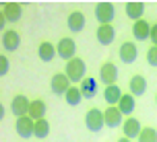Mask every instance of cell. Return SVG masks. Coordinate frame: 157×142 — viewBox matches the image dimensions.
Instances as JSON below:
<instances>
[{
  "label": "cell",
  "mask_w": 157,
  "mask_h": 142,
  "mask_svg": "<svg viewBox=\"0 0 157 142\" xmlns=\"http://www.w3.org/2000/svg\"><path fill=\"white\" fill-rule=\"evenodd\" d=\"M87 64L83 58H72V60H68L66 62V76L71 78V82H83V80L87 78Z\"/></svg>",
  "instance_id": "6da1fadb"
},
{
  "label": "cell",
  "mask_w": 157,
  "mask_h": 142,
  "mask_svg": "<svg viewBox=\"0 0 157 142\" xmlns=\"http://www.w3.org/2000/svg\"><path fill=\"white\" fill-rule=\"evenodd\" d=\"M85 126L91 130V132H101L105 128V118H103V111L97 109V107H91L85 115Z\"/></svg>",
  "instance_id": "7a4b0ae2"
},
{
  "label": "cell",
  "mask_w": 157,
  "mask_h": 142,
  "mask_svg": "<svg viewBox=\"0 0 157 142\" xmlns=\"http://www.w3.org/2000/svg\"><path fill=\"white\" fill-rule=\"evenodd\" d=\"M114 16H116V8H114L112 2H97V6H95V19H97V23L112 25Z\"/></svg>",
  "instance_id": "3957f363"
},
{
  "label": "cell",
  "mask_w": 157,
  "mask_h": 142,
  "mask_svg": "<svg viewBox=\"0 0 157 142\" xmlns=\"http://www.w3.org/2000/svg\"><path fill=\"white\" fill-rule=\"evenodd\" d=\"M71 78L66 76V72H56L54 76H52V80H50V89H52V93L54 95H66L68 93V89H71Z\"/></svg>",
  "instance_id": "277c9868"
},
{
  "label": "cell",
  "mask_w": 157,
  "mask_h": 142,
  "mask_svg": "<svg viewBox=\"0 0 157 142\" xmlns=\"http://www.w3.org/2000/svg\"><path fill=\"white\" fill-rule=\"evenodd\" d=\"M99 80H101L105 87H112L116 85L118 80V66L114 62H103L101 68H99Z\"/></svg>",
  "instance_id": "5b68a950"
},
{
  "label": "cell",
  "mask_w": 157,
  "mask_h": 142,
  "mask_svg": "<svg viewBox=\"0 0 157 142\" xmlns=\"http://www.w3.org/2000/svg\"><path fill=\"white\" fill-rule=\"evenodd\" d=\"M29 107H31V101H29L25 95H15L13 101H10V111L15 113L17 118L29 115Z\"/></svg>",
  "instance_id": "8992f818"
},
{
  "label": "cell",
  "mask_w": 157,
  "mask_h": 142,
  "mask_svg": "<svg viewBox=\"0 0 157 142\" xmlns=\"http://www.w3.org/2000/svg\"><path fill=\"white\" fill-rule=\"evenodd\" d=\"M103 118L108 128H118L124 124V113L118 109V105H108V109H103Z\"/></svg>",
  "instance_id": "52a82bcc"
},
{
  "label": "cell",
  "mask_w": 157,
  "mask_h": 142,
  "mask_svg": "<svg viewBox=\"0 0 157 142\" xmlns=\"http://www.w3.org/2000/svg\"><path fill=\"white\" fill-rule=\"evenodd\" d=\"M56 49H58V56L62 58V60H72V58H77V43H75V39H71V37H62V39L58 41V46H56Z\"/></svg>",
  "instance_id": "ba28073f"
},
{
  "label": "cell",
  "mask_w": 157,
  "mask_h": 142,
  "mask_svg": "<svg viewBox=\"0 0 157 142\" xmlns=\"http://www.w3.org/2000/svg\"><path fill=\"white\" fill-rule=\"evenodd\" d=\"M15 130H17V134L21 136V138H31L33 132H35V122H33L29 115H25V118H17L15 122Z\"/></svg>",
  "instance_id": "9c48e42d"
},
{
  "label": "cell",
  "mask_w": 157,
  "mask_h": 142,
  "mask_svg": "<svg viewBox=\"0 0 157 142\" xmlns=\"http://www.w3.org/2000/svg\"><path fill=\"white\" fill-rule=\"evenodd\" d=\"M122 132H124V138H128V140H134V138H139L143 132V126L141 122L136 118H126L124 124H122Z\"/></svg>",
  "instance_id": "30bf717a"
},
{
  "label": "cell",
  "mask_w": 157,
  "mask_h": 142,
  "mask_svg": "<svg viewBox=\"0 0 157 142\" xmlns=\"http://www.w3.org/2000/svg\"><path fill=\"white\" fill-rule=\"evenodd\" d=\"M0 8H2V13H4L8 23H17V21L23 16V6H21L19 2H2Z\"/></svg>",
  "instance_id": "8fae6325"
},
{
  "label": "cell",
  "mask_w": 157,
  "mask_h": 142,
  "mask_svg": "<svg viewBox=\"0 0 157 142\" xmlns=\"http://www.w3.org/2000/svg\"><path fill=\"white\" fill-rule=\"evenodd\" d=\"M118 56H120V60L124 64H132L136 58H139V49H136V43H132V41H124L122 46H120V52H118Z\"/></svg>",
  "instance_id": "7c38bea8"
},
{
  "label": "cell",
  "mask_w": 157,
  "mask_h": 142,
  "mask_svg": "<svg viewBox=\"0 0 157 142\" xmlns=\"http://www.w3.org/2000/svg\"><path fill=\"white\" fill-rule=\"evenodd\" d=\"M21 46V35L15 31V29H6L2 33V47L6 52H17Z\"/></svg>",
  "instance_id": "4fadbf2b"
},
{
  "label": "cell",
  "mask_w": 157,
  "mask_h": 142,
  "mask_svg": "<svg viewBox=\"0 0 157 142\" xmlns=\"http://www.w3.org/2000/svg\"><path fill=\"white\" fill-rule=\"evenodd\" d=\"M95 37H97V41H99L101 46H110L112 41H114V37H116L114 25H99L97 31H95Z\"/></svg>",
  "instance_id": "5bb4252c"
},
{
  "label": "cell",
  "mask_w": 157,
  "mask_h": 142,
  "mask_svg": "<svg viewBox=\"0 0 157 142\" xmlns=\"http://www.w3.org/2000/svg\"><path fill=\"white\" fill-rule=\"evenodd\" d=\"M151 27L153 25L147 23L145 19H141V21H136V23L132 25V35L136 41H147L151 37Z\"/></svg>",
  "instance_id": "9a60e30c"
},
{
  "label": "cell",
  "mask_w": 157,
  "mask_h": 142,
  "mask_svg": "<svg viewBox=\"0 0 157 142\" xmlns=\"http://www.w3.org/2000/svg\"><path fill=\"white\" fill-rule=\"evenodd\" d=\"M66 25H68V29L72 33H81L85 29V15L81 10H72L68 15V19H66Z\"/></svg>",
  "instance_id": "2e32d148"
},
{
  "label": "cell",
  "mask_w": 157,
  "mask_h": 142,
  "mask_svg": "<svg viewBox=\"0 0 157 142\" xmlns=\"http://www.w3.org/2000/svg\"><path fill=\"white\" fill-rule=\"evenodd\" d=\"M128 87H130V95L132 97H141V95L147 93V78L141 76V74H134L130 82H128Z\"/></svg>",
  "instance_id": "e0dca14e"
},
{
  "label": "cell",
  "mask_w": 157,
  "mask_h": 142,
  "mask_svg": "<svg viewBox=\"0 0 157 142\" xmlns=\"http://www.w3.org/2000/svg\"><path fill=\"white\" fill-rule=\"evenodd\" d=\"M37 56L41 62H52L54 60V56H58V49H56L54 43H50V41H41L37 47Z\"/></svg>",
  "instance_id": "ac0fdd59"
},
{
  "label": "cell",
  "mask_w": 157,
  "mask_h": 142,
  "mask_svg": "<svg viewBox=\"0 0 157 142\" xmlns=\"http://www.w3.org/2000/svg\"><path fill=\"white\" fill-rule=\"evenodd\" d=\"M46 103L41 101V99H35V101H31V107H29V118L33 119V122H39V119H46Z\"/></svg>",
  "instance_id": "d6986e66"
},
{
  "label": "cell",
  "mask_w": 157,
  "mask_h": 142,
  "mask_svg": "<svg viewBox=\"0 0 157 142\" xmlns=\"http://www.w3.org/2000/svg\"><path fill=\"white\" fill-rule=\"evenodd\" d=\"M122 91H120V87L118 85H112V87H105L103 89V99H105V103L108 105H118L120 103V99H122Z\"/></svg>",
  "instance_id": "ffe728a7"
},
{
  "label": "cell",
  "mask_w": 157,
  "mask_h": 142,
  "mask_svg": "<svg viewBox=\"0 0 157 142\" xmlns=\"http://www.w3.org/2000/svg\"><path fill=\"white\" fill-rule=\"evenodd\" d=\"M126 16L132 19L134 23L143 19V13H145V4L143 2H126Z\"/></svg>",
  "instance_id": "44dd1931"
},
{
  "label": "cell",
  "mask_w": 157,
  "mask_h": 142,
  "mask_svg": "<svg viewBox=\"0 0 157 142\" xmlns=\"http://www.w3.org/2000/svg\"><path fill=\"white\" fill-rule=\"evenodd\" d=\"M78 89H81V93H83L85 99H93L95 95H97V80L91 78V76H87V78L78 85Z\"/></svg>",
  "instance_id": "7402d4cb"
},
{
  "label": "cell",
  "mask_w": 157,
  "mask_h": 142,
  "mask_svg": "<svg viewBox=\"0 0 157 142\" xmlns=\"http://www.w3.org/2000/svg\"><path fill=\"white\" fill-rule=\"evenodd\" d=\"M134 107H136L134 97L130 93H124V95H122V99H120V103H118V109L122 111L124 115H128V118H130V113L134 111Z\"/></svg>",
  "instance_id": "603a6c76"
},
{
  "label": "cell",
  "mask_w": 157,
  "mask_h": 142,
  "mask_svg": "<svg viewBox=\"0 0 157 142\" xmlns=\"http://www.w3.org/2000/svg\"><path fill=\"white\" fill-rule=\"evenodd\" d=\"M64 99H66V103H68L71 107H75V105H78L85 97H83V93H81V89H78V87H71V89H68V93L64 95Z\"/></svg>",
  "instance_id": "cb8c5ba5"
},
{
  "label": "cell",
  "mask_w": 157,
  "mask_h": 142,
  "mask_svg": "<svg viewBox=\"0 0 157 142\" xmlns=\"http://www.w3.org/2000/svg\"><path fill=\"white\" fill-rule=\"evenodd\" d=\"M48 134H50V122H48V119L35 122V132H33V136H35V138H46Z\"/></svg>",
  "instance_id": "d4e9b609"
},
{
  "label": "cell",
  "mask_w": 157,
  "mask_h": 142,
  "mask_svg": "<svg viewBox=\"0 0 157 142\" xmlns=\"http://www.w3.org/2000/svg\"><path fill=\"white\" fill-rule=\"evenodd\" d=\"M136 140H139V142H157V130H155V128H151V126L143 128L141 136H139Z\"/></svg>",
  "instance_id": "484cf974"
},
{
  "label": "cell",
  "mask_w": 157,
  "mask_h": 142,
  "mask_svg": "<svg viewBox=\"0 0 157 142\" xmlns=\"http://www.w3.org/2000/svg\"><path fill=\"white\" fill-rule=\"evenodd\" d=\"M147 62L149 66H157V46H151L147 52Z\"/></svg>",
  "instance_id": "4316f807"
},
{
  "label": "cell",
  "mask_w": 157,
  "mask_h": 142,
  "mask_svg": "<svg viewBox=\"0 0 157 142\" xmlns=\"http://www.w3.org/2000/svg\"><path fill=\"white\" fill-rule=\"evenodd\" d=\"M8 58L6 56H0V76H6L8 74Z\"/></svg>",
  "instance_id": "83f0119b"
},
{
  "label": "cell",
  "mask_w": 157,
  "mask_h": 142,
  "mask_svg": "<svg viewBox=\"0 0 157 142\" xmlns=\"http://www.w3.org/2000/svg\"><path fill=\"white\" fill-rule=\"evenodd\" d=\"M151 41H153V46H157V23H153V27H151Z\"/></svg>",
  "instance_id": "f1b7e54d"
},
{
  "label": "cell",
  "mask_w": 157,
  "mask_h": 142,
  "mask_svg": "<svg viewBox=\"0 0 157 142\" xmlns=\"http://www.w3.org/2000/svg\"><path fill=\"white\" fill-rule=\"evenodd\" d=\"M8 21H6V16H4V13L0 10V29H4V25H6Z\"/></svg>",
  "instance_id": "f546056e"
},
{
  "label": "cell",
  "mask_w": 157,
  "mask_h": 142,
  "mask_svg": "<svg viewBox=\"0 0 157 142\" xmlns=\"http://www.w3.org/2000/svg\"><path fill=\"white\" fill-rule=\"evenodd\" d=\"M116 142H132V140H128V138H124V136H122V138H120V140H116Z\"/></svg>",
  "instance_id": "4dcf8cb0"
},
{
  "label": "cell",
  "mask_w": 157,
  "mask_h": 142,
  "mask_svg": "<svg viewBox=\"0 0 157 142\" xmlns=\"http://www.w3.org/2000/svg\"><path fill=\"white\" fill-rule=\"evenodd\" d=\"M155 103H157V97H155Z\"/></svg>",
  "instance_id": "1f68e13d"
}]
</instances>
